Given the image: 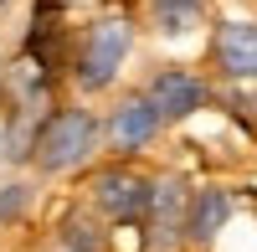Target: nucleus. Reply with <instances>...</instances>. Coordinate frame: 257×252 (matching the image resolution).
Masks as SVG:
<instances>
[{
	"mask_svg": "<svg viewBox=\"0 0 257 252\" xmlns=\"http://www.w3.org/2000/svg\"><path fill=\"white\" fill-rule=\"evenodd\" d=\"M252 88H257V82H252ZM252 108H257V93H252Z\"/></svg>",
	"mask_w": 257,
	"mask_h": 252,
	"instance_id": "nucleus-14",
	"label": "nucleus"
},
{
	"mask_svg": "<svg viewBox=\"0 0 257 252\" xmlns=\"http://www.w3.org/2000/svg\"><path fill=\"white\" fill-rule=\"evenodd\" d=\"M6 11H11V0H0V16H6Z\"/></svg>",
	"mask_w": 257,
	"mask_h": 252,
	"instance_id": "nucleus-13",
	"label": "nucleus"
},
{
	"mask_svg": "<svg viewBox=\"0 0 257 252\" xmlns=\"http://www.w3.org/2000/svg\"><path fill=\"white\" fill-rule=\"evenodd\" d=\"M149 196H155V175H144L139 165H128V160L98 165L88 175V206L103 221H144Z\"/></svg>",
	"mask_w": 257,
	"mask_h": 252,
	"instance_id": "nucleus-3",
	"label": "nucleus"
},
{
	"mask_svg": "<svg viewBox=\"0 0 257 252\" xmlns=\"http://www.w3.org/2000/svg\"><path fill=\"white\" fill-rule=\"evenodd\" d=\"M31 206H36V185L31 180H6V185H0V232L16 226Z\"/></svg>",
	"mask_w": 257,
	"mask_h": 252,
	"instance_id": "nucleus-11",
	"label": "nucleus"
},
{
	"mask_svg": "<svg viewBox=\"0 0 257 252\" xmlns=\"http://www.w3.org/2000/svg\"><path fill=\"white\" fill-rule=\"evenodd\" d=\"M144 93H149V103L160 108L165 129H170V123L196 118V113H206L211 98H216V93H211V82H206L196 67H160V72H149Z\"/></svg>",
	"mask_w": 257,
	"mask_h": 252,
	"instance_id": "nucleus-6",
	"label": "nucleus"
},
{
	"mask_svg": "<svg viewBox=\"0 0 257 252\" xmlns=\"http://www.w3.org/2000/svg\"><path fill=\"white\" fill-rule=\"evenodd\" d=\"M185 206H190V180L180 170L155 175V196H149V211H144V247L149 252L185 247Z\"/></svg>",
	"mask_w": 257,
	"mask_h": 252,
	"instance_id": "nucleus-5",
	"label": "nucleus"
},
{
	"mask_svg": "<svg viewBox=\"0 0 257 252\" xmlns=\"http://www.w3.org/2000/svg\"><path fill=\"white\" fill-rule=\"evenodd\" d=\"M0 160H6V134H0Z\"/></svg>",
	"mask_w": 257,
	"mask_h": 252,
	"instance_id": "nucleus-12",
	"label": "nucleus"
},
{
	"mask_svg": "<svg viewBox=\"0 0 257 252\" xmlns=\"http://www.w3.org/2000/svg\"><path fill=\"white\" fill-rule=\"evenodd\" d=\"M144 11L160 41H185L206 26V0H144Z\"/></svg>",
	"mask_w": 257,
	"mask_h": 252,
	"instance_id": "nucleus-10",
	"label": "nucleus"
},
{
	"mask_svg": "<svg viewBox=\"0 0 257 252\" xmlns=\"http://www.w3.org/2000/svg\"><path fill=\"white\" fill-rule=\"evenodd\" d=\"M160 134H165V118H160L155 103H149L144 88H139V93H123L113 108H108V118H103V144H108L118 160L144 155Z\"/></svg>",
	"mask_w": 257,
	"mask_h": 252,
	"instance_id": "nucleus-4",
	"label": "nucleus"
},
{
	"mask_svg": "<svg viewBox=\"0 0 257 252\" xmlns=\"http://www.w3.org/2000/svg\"><path fill=\"white\" fill-rule=\"evenodd\" d=\"M231 211H237V196H231L226 185H201V191H190V206H185V242L211 247V242L226 232Z\"/></svg>",
	"mask_w": 257,
	"mask_h": 252,
	"instance_id": "nucleus-8",
	"label": "nucleus"
},
{
	"mask_svg": "<svg viewBox=\"0 0 257 252\" xmlns=\"http://www.w3.org/2000/svg\"><path fill=\"white\" fill-rule=\"evenodd\" d=\"M128 52H134V21H128L123 11H103V16H93L88 26H82L77 47H72V67H67L72 88H77L82 98L108 93L113 82H118V72H123Z\"/></svg>",
	"mask_w": 257,
	"mask_h": 252,
	"instance_id": "nucleus-2",
	"label": "nucleus"
},
{
	"mask_svg": "<svg viewBox=\"0 0 257 252\" xmlns=\"http://www.w3.org/2000/svg\"><path fill=\"white\" fill-rule=\"evenodd\" d=\"M103 150V118L82 103H52L47 118L36 129V144H31V165L36 175H72L82 170L93 155Z\"/></svg>",
	"mask_w": 257,
	"mask_h": 252,
	"instance_id": "nucleus-1",
	"label": "nucleus"
},
{
	"mask_svg": "<svg viewBox=\"0 0 257 252\" xmlns=\"http://www.w3.org/2000/svg\"><path fill=\"white\" fill-rule=\"evenodd\" d=\"M211 67L226 82H257V21L221 16L211 26Z\"/></svg>",
	"mask_w": 257,
	"mask_h": 252,
	"instance_id": "nucleus-7",
	"label": "nucleus"
},
{
	"mask_svg": "<svg viewBox=\"0 0 257 252\" xmlns=\"http://www.w3.org/2000/svg\"><path fill=\"white\" fill-rule=\"evenodd\" d=\"M47 252H108V232H103V216L93 206H72L62 211L52 237H47Z\"/></svg>",
	"mask_w": 257,
	"mask_h": 252,
	"instance_id": "nucleus-9",
	"label": "nucleus"
}]
</instances>
